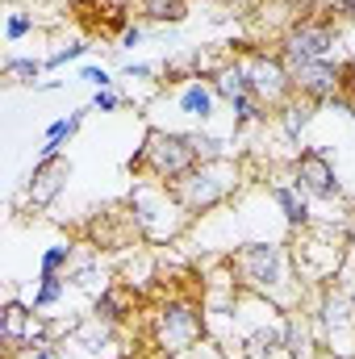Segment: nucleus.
<instances>
[{
  "label": "nucleus",
  "instance_id": "nucleus-17",
  "mask_svg": "<svg viewBox=\"0 0 355 359\" xmlns=\"http://www.w3.org/2000/svg\"><path fill=\"white\" fill-rule=\"evenodd\" d=\"M176 104H180V113H184V117L209 121V117H213V109H217V92H213L209 80H188V84L180 88Z\"/></svg>",
  "mask_w": 355,
  "mask_h": 359
},
{
  "label": "nucleus",
  "instance_id": "nucleus-9",
  "mask_svg": "<svg viewBox=\"0 0 355 359\" xmlns=\"http://www.w3.org/2000/svg\"><path fill=\"white\" fill-rule=\"evenodd\" d=\"M314 326L322 334V343L335 351L339 359L355 355V301L339 288H326L322 301H318V313H314Z\"/></svg>",
  "mask_w": 355,
  "mask_h": 359
},
{
  "label": "nucleus",
  "instance_id": "nucleus-25",
  "mask_svg": "<svg viewBox=\"0 0 355 359\" xmlns=\"http://www.w3.org/2000/svg\"><path fill=\"white\" fill-rule=\"evenodd\" d=\"M92 46L88 42H72V46H63V50H55L51 59H46V67H67V63H76V59H84Z\"/></svg>",
  "mask_w": 355,
  "mask_h": 359
},
{
  "label": "nucleus",
  "instance_id": "nucleus-5",
  "mask_svg": "<svg viewBox=\"0 0 355 359\" xmlns=\"http://www.w3.org/2000/svg\"><path fill=\"white\" fill-rule=\"evenodd\" d=\"M205 339V305H196L192 297H172L159 305L155 313V347L180 355V351H192L196 343Z\"/></svg>",
  "mask_w": 355,
  "mask_h": 359
},
{
  "label": "nucleus",
  "instance_id": "nucleus-31",
  "mask_svg": "<svg viewBox=\"0 0 355 359\" xmlns=\"http://www.w3.org/2000/svg\"><path fill=\"white\" fill-rule=\"evenodd\" d=\"M29 355L34 359H59V351H55V343H42V347H34Z\"/></svg>",
  "mask_w": 355,
  "mask_h": 359
},
{
  "label": "nucleus",
  "instance_id": "nucleus-20",
  "mask_svg": "<svg viewBox=\"0 0 355 359\" xmlns=\"http://www.w3.org/2000/svg\"><path fill=\"white\" fill-rule=\"evenodd\" d=\"M138 13L151 25H180L188 17V0H138Z\"/></svg>",
  "mask_w": 355,
  "mask_h": 359
},
{
  "label": "nucleus",
  "instance_id": "nucleus-16",
  "mask_svg": "<svg viewBox=\"0 0 355 359\" xmlns=\"http://www.w3.org/2000/svg\"><path fill=\"white\" fill-rule=\"evenodd\" d=\"M272 201H276V209L284 213V222H288L293 230H305V226H314L309 196H305L297 184H272Z\"/></svg>",
  "mask_w": 355,
  "mask_h": 359
},
{
  "label": "nucleus",
  "instance_id": "nucleus-13",
  "mask_svg": "<svg viewBox=\"0 0 355 359\" xmlns=\"http://www.w3.org/2000/svg\"><path fill=\"white\" fill-rule=\"evenodd\" d=\"M67 180H72V163H67L63 155L38 159L34 172H29V180H25V201H29L34 209H51L55 196L67 188Z\"/></svg>",
  "mask_w": 355,
  "mask_h": 359
},
{
  "label": "nucleus",
  "instance_id": "nucleus-21",
  "mask_svg": "<svg viewBox=\"0 0 355 359\" xmlns=\"http://www.w3.org/2000/svg\"><path fill=\"white\" fill-rule=\"evenodd\" d=\"M63 297H67V276H38V292H34L29 309H34V313H46V309L59 305Z\"/></svg>",
  "mask_w": 355,
  "mask_h": 359
},
{
  "label": "nucleus",
  "instance_id": "nucleus-27",
  "mask_svg": "<svg viewBox=\"0 0 355 359\" xmlns=\"http://www.w3.org/2000/svg\"><path fill=\"white\" fill-rule=\"evenodd\" d=\"M80 80H84V84H92V88H113V76H109V67H96V63L80 67Z\"/></svg>",
  "mask_w": 355,
  "mask_h": 359
},
{
  "label": "nucleus",
  "instance_id": "nucleus-11",
  "mask_svg": "<svg viewBox=\"0 0 355 359\" xmlns=\"http://www.w3.org/2000/svg\"><path fill=\"white\" fill-rule=\"evenodd\" d=\"M0 343H4V351L8 355H17V351H34V347H42L46 339H42V313H34V309H25L21 301H8L4 309H0Z\"/></svg>",
  "mask_w": 355,
  "mask_h": 359
},
{
  "label": "nucleus",
  "instance_id": "nucleus-1",
  "mask_svg": "<svg viewBox=\"0 0 355 359\" xmlns=\"http://www.w3.org/2000/svg\"><path fill=\"white\" fill-rule=\"evenodd\" d=\"M226 268L234 271L243 292L264 297L276 313H293L301 305V288H293V280L301 276L293 268V251L284 243H243L230 251Z\"/></svg>",
  "mask_w": 355,
  "mask_h": 359
},
{
  "label": "nucleus",
  "instance_id": "nucleus-10",
  "mask_svg": "<svg viewBox=\"0 0 355 359\" xmlns=\"http://www.w3.org/2000/svg\"><path fill=\"white\" fill-rule=\"evenodd\" d=\"M293 184L309 196V201H343V184L335 176V163H330V155L326 151H318V147H305L297 159H293Z\"/></svg>",
  "mask_w": 355,
  "mask_h": 359
},
{
  "label": "nucleus",
  "instance_id": "nucleus-28",
  "mask_svg": "<svg viewBox=\"0 0 355 359\" xmlns=\"http://www.w3.org/2000/svg\"><path fill=\"white\" fill-rule=\"evenodd\" d=\"M142 38H147V29H142L138 21H130V25L117 34V50H134V46H142Z\"/></svg>",
  "mask_w": 355,
  "mask_h": 359
},
{
  "label": "nucleus",
  "instance_id": "nucleus-6",
  "mask_svg": "<svg viewBox=\"0 0 355 359\" xmlns=\"http://www.w3.org/2000/svg\"><path fill=\"white\" fill-rule=\"evenodd\" d=\"M335 46H339V25L330 17H301L280 34L276 55L288 67H301V63H314V59H330Z\"/></svg>",
  "mask_w": 355,
  "mask_h": 359
},
{
  "label": "nucleus",
  "instance_id": "nucleus-24",
  "mask_svg": "<svg viewBox=\"0 0 355 359\" xmlns=\"http://www.w3.org/2000/svg\"><path fill=\"white\" fill-rule=\"evenodd\" d=\"M29 34H34V13H8L4 38H8V42H21V38H29Z\"/></svg>",
  "mask_w": 355,
  "mask_h": 359
},
{
  "label": "nucleus",
  "instance_id": "nucleus-14",
  "mask_svg": "<svg viewBox=\"0 0 355 359\" xmlns=\"http://www.w3.org/2000/svg\"><path fill=\"white\" fill-rule=\"evenodd\" d=\"M209 84H213V92H217V100H226V104H234V100H243V96H255L243 55H230V59L222 63V72H217Z\"/></svg>",
  "mask_w": 355,
  "mask_h": 359
},
{
  "label": "nucleus",
  "instance_id": "nucleus-2",
  "mask_svg": "<svg viewBox=\"0 0 355 359\" xmlns=\"http://www.w3.org/2000/svg\"><path fill=\"white\" fill-rule=\"evenodd\" d=\"M201 163L196 151V134H180V130H147L138 155H130L126 172L134 180H155V184H176Z\"/></svg>",
  "mask_w": 355,
  "mask_h": 359
},
{
  "label": "nucleus",
  "instance_id": "nucleus-32",
  "mask_svg": "<svg viewBox=\"0 0 355 359\" xmlns=\"http://www.w3.org/2000/svg\"><path fill=\"white\" fill-rule=\"evenodd\" d=\"M339 13H343V17H351V21H355V0H339Z\"/></svg>",
  "mask_w": 355,
  "mask_h": 359
},
{
  "label": "nucleus",
  "instance_id": "nucleus-35",
  "mask_svg": "<svg viewBox=\"0 0 355 359\" xmlns=\"http://www.w3.org/2000/svg\"><path fill=\"white\" fill-rule=\"evenodd\" d=\"M351 301H355V292H351Z\"/></svg>",
  "mask_w": 355,
  "mask_h": 359
},
{
  "label": "nucleus",
  "instance_id": "nucleus-3",
  "mask_svg": "<svg viewBox=\"0 0 355 359\" xmlns=\"http://www.w3.org/2000/svg\"><path fill=\"white\" fill-rule=\"evenodd\" d=\"M239 184H243V168L230 155H222V159H201L188 176L172 184V192H176V201L184 205L188 217H201V213L226 205L239 192Z\"/></svg>",
  "mask_w": 355,
  "mask_h": 359
},
{
  "label": "nucleus",
  "instance_id": "nucleus-29",
  "mask_svg": "<svg viewBox=\"0 0 355 359\" xmlns=\"http://www.w3.org/2000/svg\"><path fill=\"white\" fill-rule=\"evenodd\" d=\"M121 76H130V80H155V67L151 63H126Z\"/></svg>",
  "mask_w": 355,
  "mask_h": 359
},
{
  "label": "nucleus",
  "instance_id": "nucleus-34",
  "mask_svg": "<svg viewBox=\"0 0 355 359\" xmlns=\"http://www.w3.org/2000/svg\"><path fill=\"white\" fill-rule=\"evenodd\" d=\"M117 4H130V0H117Z\"/></svg>",
  "mask_w": 355,
  "mask_h": 359
},
{
  "label": "nucleus",
  "instance_id": "nucleus-19",
  "mask_svg": "<svg viewBox=\"0 0 355 359\" xmlns=\"http://www.w3.org/2000/svg\"><path fill=\"white\" fill-rule=\"evenodd\" d=\"M88 113H96L92 104H84V109H76V113H67V117H59L51 130H46V142H42V159H51V155H63V147L80 134V126H84V117Z\"/></svg>",
  "mask_w": 355,
  "mask_h": 359
},
{
  "label": "nucleus",
  "instance_id": "nucleus-23",
  "mask_svg": "<svg viewBox=\"0 0 355 359\" xmlns=\"http://www.w3.org/2000/svg\"><path fill=\"white\" fill-rule=\"evenodd\" d=\"M72 259H76L72 243H51L42 251V259H38V276H63V271L72 268Z\"/></svg>",
  "mask_w": 355,
  "mask_h": 359
},
{
  "label": "nucleus",
  "instance_id": "nucleus-26",
  "mask_svg": "<svg viewBox=\"0 0 355 359\" xmlns=\"http://www.w3.org/2000/svg\"><path fill=\"white\" fill-rule=\"evenodd\" d=\"M121 104H126L121 92H113V88H96L92 92V109H96V113H117Z\"/></svg>",
  "mask_w": 355,
  "mask_h": 359
},
{
  "label": "nucleus",
  "instance_id": "nucleus-33",
  "mask_svg": "<svg viewBox=\"0 0 355 359\" xmlns=\"http://www.w3.org/2000/svg\"><path fill=\"white\" fill-rule=\"evenodd\" d=\"M351 251H355V230H351Z\"/></svg>",
  "mask_w": 355,
  "mask_h": 359
},
{
  "label": "nucleus",
  "instance_id": "nucleus-18",
  "mask_svg": "<svg viewBox=\"0 0 355 359\" xmlns=\"http://www.w3.org/2000/svg\"><path fill=\"white\" fill-rule=\"evenodd\" d=\"M314 113H318V104H314V100H305V96H293V100H288V104H280L272 117H276V126L284 130V138H288V142H301V134L309 130Z\"/></svg>",
  "mask_w": 355,
  "mask_h": 359
},
{
  "label": "nucleus",
  "instance_id": "nucleus-12",
  "mask_svg": "<svg viewBox=\"0 0 355 359\" xmlns=\"http://www.w3.org/2000/svg\"><path fill=\"white\" fill-rule=\"evenodd\" d=\"M293 88H297V96H305L314 104H326L330 96L343 92V63H335V59L301 63V67H293Z\"/></svg>",
  "mask_w": 355,
  "mask_h": 359
},
{
  "label": "nucleus",
  "instance_id": "nucleus-22",
  "mask_svg": "<svg viewBox=\"0 0 355 359\" xmlns=\"http://www.w3.org/2000/svg\"><path fill=\"white\" fill-rule=\"evenodd\" d=\"M46 72V59H4V80L8 84H29L38 88V76Z\"/></svg>",
  "mask_w": 355,
  "mask_h": 359
},
{
  "label": "nucleus",
  "instance_id": "nucleus-15",
  "mask_svg": "<svg viewBox=\"0 0 355 359\" xmlns=\"http://www.w3.org/2000/svg\"><path fill=\"white\" fill-rule=\"evenodd\" d=\"M92 313H96L100 322H109V326H121V322L134 313V292H130V284H105V288L96 292V301H92Z\"/></svg>",
  "mask_w": 355,
  "mask_h": 359
},
{
  "label": "nucleus",
  "instance_id": "nucleus-7",
  "mask_svg": "<svg viewBox=\"0 0 355 359\" xmlns=\"http://www.w3.org/2000/svg\"><path fill=\"white\" fill-rule=\"evenodd\" d=\"M293 251V268L301 280H314V284H326V280H335V271L343 264V243H335V234L330 230H322V226H305V230H297V243L288 247Z\"/></svg>",
  "mask_w": 355,
  "mask_h": 359
},
{
  "label": "nucleus",
  "instance_id": "nucleus-8",
  "mask_svg": "<svg viewBox=\"0 0 355 359\" xmlns=\"http://www.w3.org/2000/svg\"><path fill=\"white\" fill-rule=\"evenodd\" d=\"M247 76H251V92L267 113H276L280 104H288L297 88H293V67L276 55V50H243Z\"/></svg>",
  "mask_w": 355,
  "mask_h": 359
},
{
  "label": "nucleus",
  "instance_id": "nucleus-4",
  "mask_svg": "<svg viewBox=\"0 0 355 359\" xmlns=\"http://www.w3.org/2000/svg\"><path fill=\"white\" fill-rule=\"evenodd\" d=\"M130 213L142 230L147 243H172L180 230L188 226V213L176 201L172 184H155V180H138L130 192Z\"/></svg>",
  "mask_w": 355,
  "mask_h": 359
},
{
  "label": "nucleus",
  "instance_id": "nucleus-30",
  "mask_svg": "<svg viewBox=\"0 0 355 359\" xmlns=\"http://www.w3.org/2000/svg\"><path fill=\"white\" fill-rule=\"evenodd\" d=\"M343 92H347V100L355 104V59L343 63Z\"/></svg>",
  "mask_w": 355,
  "mask_h": 359
}]
</instances>
